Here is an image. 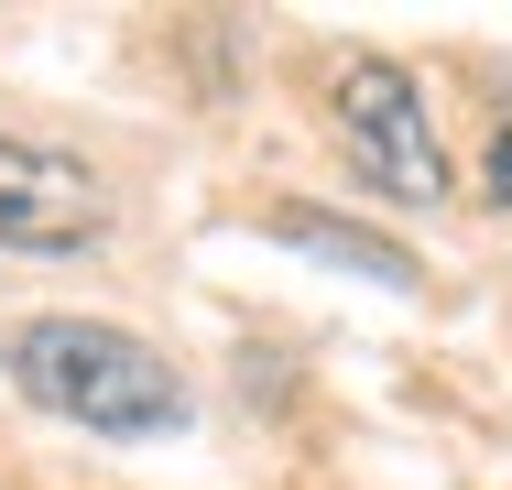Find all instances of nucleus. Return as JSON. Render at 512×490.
<instances>
[{
  "mask_svg": "<svg viewBox=\"0 0 512 490\" xmlns=\"http://www.w3.org/2000/svg\"><path fill=\"white\" fill-rule=\"evenodd\" d=\"M11 382L33 414H55V425H88V436H120V447H142V436H186V371L153 349V338H131V327H109V316H33V327H11Z\"/></svg>",
  "mask_w": 512,
  "mask_h": 490,
  "instance_id": "f257e3e1",
  "label": "nucleus"
},
{
  "mask_svg": "<svg viewBox=\"0 0 512 490\" xmlns=\"http://www.w3.org/2000/svg\"><path fill=\"white\" fill-rule=\"evenodd\" d=\"M327 120H338L349 175L371 196H393V207H436V196H447V142H436V109L414 88V66L349 55V66L327 77Z\"/></svg>",
  "mask_w": 512,
  "mask_h": 490,
  "instance_id": "f03ea898",
  "label": "nucleus"
},
{
  "mask_svg": "<svg viewBox=\"0 0 512 490\" xmlns=\"http://www.w3.org/2000/svg\"><path fill=\"white\" fill-rule=\"evenodd\" d=\"M109 240V186L55 142H0V251L77 262Z\"/></svg>",
  "mask_w": 512,
  "mask_h": 490,
  "instance_id": "7ed1b4c3",
  "label": "nucleus"
},
{
  "mask_svg": "<svg viewBox=\"0 0 512 490\" xmlns=\"http://www.w3.org/2000/svg\"><path fill=\"white\" fill-rule=\"evenodd\" d=\"M262 229L273 240H295V251H316V262H349V273H371L382 294H414L425 273H414L393 240H371V229H349L338 207H306V196H284V207H262Z\"/></svg>",
  "mask_w": 512,
  "mask_h": 490,
  "instance_id": "20e7f679",
  "label": "nucleus"
}]
</instances>
